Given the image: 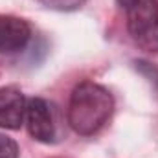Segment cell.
<instances>
[{"mask_svg": "<svg viewBox=\"0 0 158 158\" xmlns=\"http://www.w3.org/2000/svg\"><path fill=\"white\" fill-rule=\"evenodd\" d=\"M114 98L112 94L92 81L77 85L68 103V123L81 136L96 134L112 116Z\"/></svg>", "mask_w": 158, "mask_h": 158, "instance_id": "cell-1", "label": "cell"}, {"mask_svg": "<svg viewBox=\"0 0 158 158\" xmlns=\"http://www.w3.org/2000/svg\"><path fill=\"white\" fill-rule=\"evenodd\" d=\"M118 4L134 42L149 53H158V0H118Z\"/></svg>", "mask_w": 158, "mask_h": 158, "instance_id": "cell-2", "label": "cell"}, {"mask_svg": "<svg viewBox=\"0 0 158 158\" xmlns=\"http://www.w3.org/2000/svg\"><path fill=\"white\" fill-rule=\"evenodd\" d=\"M28 132L31 134L33 140L42 143H52L57 138V129H55V119L52 107L46 99L42 98H31L28 99L26 105V119H24Z\"/></svg>", "mask_w": 158, "mask_h": 158, "instance_id": "cell-3", "label": "cell"}, {"mask_svg": "<svg viewBox=\"0 0 158 158\" xmlns=\"http://www.w3.org/2000/svg\"><path fill=\"white\" fill-rule=\"evenodd\" d=\"M28 99L13 86L0 88V129L17 131L26 119Z\"/></svg>", "mask_w": 158, "mask_h": 158, "instance_id": "cell-4", "label": "cell"}, {"mask_svg": "<svg viewBox=\"0 0 158 158\" xmlns=\"http://www.w3.org/2000/svg\"><path fill=\"white\" fill-rule=\"evenodd\" d=\"M31 30L26 20L17 17H0V53H15L26 48Z\"/></svg>", "mask_w": 158, "mask_h": 158, "instance_id": "cell-5", "label": "cell"}, {"mask_svg": "<svg viewBox=\"0 0 158 158\" xmlns=\"http://www.w3.org/2000/svg\"><path fill=\"white\" fill-rule=\"evenodd\" d=\"M85 2L86 0H40V4L55 11H76Z\"/></svg>", "mask_w": 158, "mask_h": 158, "instance_id": "cell-6", "label": "cell"}, {"mask_svg": "<svg viewBox=\"0 0 158 158\" xmlns=\"http://www.w3.org/2000/svg\"><path fill=\"white\" fill-rule=\"evenodd\" d=\"M0 158H19V145L6 134H0Z\"/></svg>", "mask_w": 158, "mask_h": 158, "instance_id": "cell-7", "label": "cell"}]
</instances>
